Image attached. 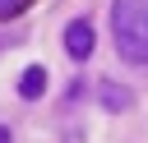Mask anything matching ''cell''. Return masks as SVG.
<instances>
[{
	"label": "cell",
	"mask_w": 148,
	"mask_h": 143,
	"mask_svg": "<svg viewBox=\"0 0 148 143\" xmlns=\"http://www.w3.org/2000/svg\"><path fill=\"white\" fill-rule=\"evenodd\" d=\"M23 9H28V0H0V18H14Z\"/></svg>",
	"instance_id": "5"
},
{
	"label": "cell",
	"mask_w": 148,
	"mask_h": 143,
	"mask_svg": "<svg viewBox=\"0 0 148 143\" xmlns=\"http://www.w3.org/2000/svg\"><path fill=\"white\" fill-rule=\"evenodd\" d=\"M65 51H69L74 60H88V55H92V28H88V18H74V23L65 28Z\"/></svg>",
	"instance_id": "2"
},
{
	"label": "cell",
	"mask_w": 148,
	"mask_h": 143,
	"mask_svg": "<svg viewBox=\"0 0 148 143\" xmlns=\"http://www.w3.org/2000/svg\"><path fill=\"white\" fill-rule=\"evenodd\" d=\"M97 97H102V106H106V111H130V106H134V92H130V88H120V83H102V88H97Z\"/></svg>",
	"instance_id": "4"
},
{
	"label": "cell",
	"mask_w": 148,
	"mask_h": 143,
	"mask_svg": "<svg viewBox=\"0 0 148 143\" xmlns=\"http://www.w3.org/2000/svg\"><path fill=\"white\" fill-rule=\"evenodd\" d=\"M0 143H9V129H5V125H0Z\"/></svg>",
	"instance_id": "6"
},
{
	"label": "cell",
	"mask_w": 148,
	"mask_h": 143,
	"mask_svg": "<svg viewBox=\"0 0 148 143\" xmlns=\"http://www.w3.org/2000/svg\"><path fill=\"white\" fill-rule=\"evenodd\" d=\"M111 37L120 60L148 65V0H116L111 5Z\"/></svg>",
	"instance_id": "1"
},
{
	"label": "cell",
	"mask_w": 148,
	"mask_h": 143,
	"mask_svg": "<svg viewBox=\"0 0 148 143\" xmlns=\"http://www.w3.org/2000/svg\"><path fill=\"white\" fill-rule=\"evenodd\" d=\"M42 92H46V69H42V65H28L23 78H18V97H23V101H37Z\"/></svg>",
	"instance_id": "3"
}]
</instances>
